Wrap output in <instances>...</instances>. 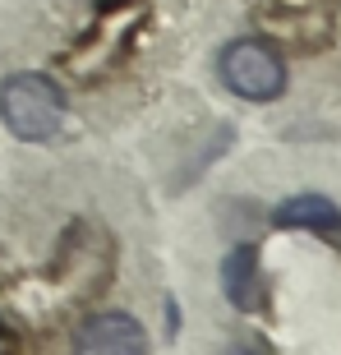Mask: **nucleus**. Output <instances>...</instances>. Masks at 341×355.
Segmentation results:
<instances>
[{
    "label": "nucleus",
    "mask_w": 341,
    "mask_h": 355,
    "mask_svg": "<svg viewBox=\"0 0 341 355\" xmlns=\"http://www.w3.org/2000/svg\"><path fill=\"white\" fill-rule=\"evenodd\" d=\"M0 120L14 139L42 144L60 130L65 120V97L46 74H10L0 83Z\"/></svg>",
    "instance_id": "nucleus-1"
},
{
    "label": "nucleus",
    "mask_w": 341,
    "mask_h": 355,
    "mask_svg": "<svg viewBox=\"0 0 341 355\" xmlns=\"http://www.w3.org/2000/svg\"><path fill=\"white\" fill-rule=\"evenodd\" d=\"M217 69H222V83L245 102H272V97L286 92V60L268 42H254V37L231 42L217 60Z\"/></svg>",
    "instance_id": "nucleus-2"
},
{
    "label": "nucleus",
    "mask_w": 341,
    "mask_h": 355,
    "mask_svg": "<svg viewBox=\"0 0 341 355\" xmlns=\"http://www.w3.org/2000/svg\"><path fill=\"white\" fill-rule=\"evenodd\" d=\"M74 355H148V332L134 314H92L74 332Z\"/></svg>",
    "instance_id": "nucleus-3"
},
{
    "label": "nucleus",
    "mask_w": 341,
    "mask_h": 355,
    "mask_svg": "<svg viewBox=\"0 0 341 355\" xmlns=\"http://www.w3.org/2000/svg\"><path fill=\"white\" fill-rule=\"evenodd\" d=\"M222 291L226 300L236 304V309H263V300H268V291H263V272H259V254L250 250V245H240V250L226 254L222 263Z\"/></svg>",
    "instance_id": "nucleus-4"
},
{
    "label": "nucleus",
    "mask_w": 341,
    "mask_h": 355,
    "mask_svg": "<svg viewBox=\"0 0 341 355\" xmlns=\"http://www.w3.org/2000/svg\"><path fill=\"white\" fill-rule=\"evenodd\" d=\"M272 222L286 226V231H323V236H332V231H341V208L323 194H295L272 212Z\"/></svg>",
    "instance_id": "nucleus-5"
},
{
    "label": "nucleus",
    "mask_w": 341,
    "mask_h": 355,
    "mask_svg": "<svg viewBox=\"0 0 341 355\" xmlns=\"http://www.w3.org/2000/svg\"><path fill=\"white\" fill-rule=\"evenodd\" d=\"M226 355H254V351H245V346H231V351H226Z\"/></svg>",
    "instance_id": "nucleus-6"
}]
</instances>
